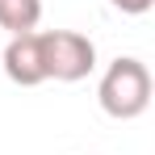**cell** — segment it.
Masks as SVG:
<instances>
[{"mask_svg":"<svg viewBox=\"0 0 155 155\" xmlns=\"http://www.w3.org/2000/svg\"><path fill=\"white\" fill-rule=\"evenodd\" d=\"M97 101L117 122H134L138 113H147V105H151V71H147V63L130 59V54L113 59L101 76Z\"/></svg>","mask_w":155,"mask_h":155,"instance_id":"obj_1","label":"cell"},{"mask_svg":"<svg viewBox=\"0 0 155 155\" xmlns=\"http://www.w3.org/2000/svg\"><path fill=\"white\" fill-rule=\"evenodd\" d=\"M38 54H42L46 80H59V84H76L97 67L92 38L76 29H38Z\"/></svg>","mask_w":155,"mask_h":155,"instance_id":"obj_2","label":"cell"},{"mask_svg":"<svg viewBox=\"0 0 155 155\" xmlns=\"http://www.w3.org/2000/svg\"><path fill=\"white\" fill-rule=\"evenodd\" d=\"M4 76L13 80V84H21V88H34V84L46 80L42 54H38V29L8 38V46H4Z\"/></svg>","mask_w":155,"mask_h":155,"instance_id":"obj_3","label":"cell"},{"mask_svg":"<svg viewBox=\"0 0 155 155\" xmlns=\"http://www.w3.org/2000/svg\"><path fill=\"white\" fill-rule=\"evenodd\" d=\"M42 21V0H0V29L17 34H34Z\"/></svg>","mask_w":155,"mask_h":155,"instance_id":"obj_4","label":"cell"},{"mask_svg":"<svg viewBox=\"0 0 155 155\" xmlns=\"http://www.w3.org/2000/svg\"><path fill=\"white\" fill-rule=\"evenodd\" d=\"M113 8H122V13H130V17H138V13H147L155 0H109Z\"/></svg>","mask_w":155,"mask_h":155,"instance_id":"obj_5","label":"cell"}]
</instances>
